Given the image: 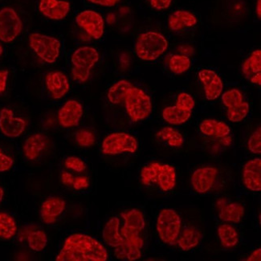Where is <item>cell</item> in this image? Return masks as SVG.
<instances>
[{"label":"cell","mask_w":261,"mask_h":261,"mask_svg":"<svg viewBox=\"0 0 261 261\" xmlns=\"http://www.w3.org/2000/svg\"><path fill=\"white\" fill-rule=\"evenodd\" d=\"M120 226L121 221L119 219L118 217H114L106 223L103 229L102 236L105 242L114 249L118 248L121 242Z\"/></svg>","instance_id":"4316f807"},{"label":"cell","mask_w":261,"mask_h":261,"mask_svg":"<svg viewBox=\"0 0 261 261\" xmlns=\"http://www.w3.org/2000/svg\"><path fill=\"white\" fill-rule=\"evenodd\" d=\"M198 19L195 14L186 10H178L169 15L168 27L174 33H179L197 24Z\"/></svg>","instance_id":"cb8c5ba5"},{"label":"cell","mask_w":261,"mask_h":261,"mask_svg":"<svg viewBox=\"0 0 261 261\" xmlns=\"http://www.w3.org/2000/svg\"><path fill=\"white\" fill-rule=\"evenodd\" d=\"M65 166L68 170H72L77 173L84 172L87 168L86 163L82 159L74 156L68 157L65 159Z\"/></svg>","instance_id":"74e56055"},{"label":"cell","mask_w":261,"mask_h":261,"mask_svg":"<svg viewBox=\"0 0 261 261\" xmlns=\"http://www.w3.org/2000/svg\"><path fill=\"white\" fill-rule=\"evenodd\" d=\"M243 182L247 189L254 192L261 190V159H253L244 165L242 173Z\"/></svg>","instance_id":"ffe728a7"},{"label":"cell","mask_w":261,"mask_h":261,"mask_svg":"<svg viewBox=\"0 0 261 261\" xmlns=\"http://www.w3.org/2000/svg\"><path fill=\"white\" fill-rule=\"evenodd\" d=\"M140 178L143 185L156 186L167 192L176 186V170L170 165L153 162L142 168Z\"/></svg>","instance_id":"3957f363"},{"label":"cell","mask_w":261,"mask_h":261,"mask_svg":"<svg viewBox=\"0 0 261 261\" xmlns=\"http://www.w3.org/2000/svg\"><path fill=\"white\" fill-rule=\"evenodd\" d=\"M156 137L170 147H182L184 143V138L182 134L172 127H164L157 133Z\"/></svg>","instance_id":"4dcf8cb0"},{"label":"cell","mask_w":261,"mask_h":261,"mask_svg":"<svg viewBox=\"0 0 261 261\" xmlns=\"http://www.w3.org/2000/svg\"><path fill=\"white\" fill-rule=\"evenodd\" d=\"M182 220L175 211L163 209L157 220V231L159 238L170 246L176 245L181 231Z\"/></svg>","instance_id":"ba28073f"},{"label":"cell","mask_w":261,"mask_h":261,"mask_svg":"<svg viewBox=\"0 0 261 261\" xmlns=\"http://www.w3.org/2000/svg\"><path fill=\"white\" fill-rule=\"evenodd\" d=\"M191 61L188 56L175 54L169 58L168 67L170 72L175 75H181L191 68Z\"/></svg>","instance_id":"d6a6232c"},{"label":"cell","mask_w":261,"mask_h":261,"mask_svg":"<svg viewBox=\"0 0 261 261\" xmlns=\"http://www.w3.org/2000/svg\"><path fill=\"white\" fill-rule=\"evenodd\" d=\"M222 102L227 108V118L234 123L241 122L249 114V104L239 89H229L222 94Z\"/></svg>","instance_id":"8fae6325"},{"label":"cell","mask_w":261,"mask_h":261,"mask_svg":"<svg viewBox=\"0 0 261 261\" xmlns=\"http://www.w3.org/2000/svg\"><path fill=\"white\" fill-rule=\"evenodd\" d=\"M244 76L253 85H261V50L252 51L242 65Z\"/></svg>","instance_id":"603a6c76"},{"label":"cell","mask_w":261,"mask_h":261,"mask_svg":"<svg viewBox=\"0 0 261 261\" xmlns=\"http://www.w3.org/2000/svg\"><path fill=\"white\" fill-rule=\"evenodd\" d=\"M168 40L163 35L150 31L138 36L135 51L139 59L153 61L163 55L168 48Z\"/></svg>","instance_id":"5b68a950"},{"label":"cell","mask_w":261,"mask_h":261,"mask_svg":"<svg viewBox=\"0 0 261 261\" xmlns=\"http://www.w3.org/2000/svg\"><path fill=\"white\" fill-rule=\"evenodd\" d=\"M29 247L34 252H41L47 246V237L43 230L30 231L27 237Z\"/></svg>","instance_id":"e575fe53"},{"label":"cell","mask_w":261,"mask_h":261,"mask_svg":"<svg viewBox=\"0 0 261 261\" xmlns=\"http://www.w3.org/2000/svg\"><path fill=\"white\" fill-rule=\"evenodd\" d=\"M109 253L101 243L90 236L75 233L65 240L57 261H106Z\"/></svg>","instance_id":"7a4b0ae2"},{"label":"cell","mask_w":261,"mask_h":261,"mask_svg":"<svg viewBox=\"0 0 261 261\" xmlns=\"http://www.w3.org/2000/svg\"><path fill=\"white\" fill-rule=\"evenodd\" d=\"M31 48L41 61L54 64L61 55V42L53 36L41 33H31L29 36Z\"/></svg>","instance_id":"52a82bcc"},{"label":"cell","mask_w":261,"mask_h":261,"mask_svg":"<svg viewBox=\"0 0 261 261\" xmlns=\"http://www.w3.org/2000/svg\"><path fill=\"white\" fill-rule=\"evenodd\" d=\"M8 74V70H0V95L4 94L6 91Z\"/></svg>","instance_id":"b9f144b4"},{"label":"cell","mask_w":261,"mask_h":261,"mask_svg":"<svg viewBox=\"0 0 261 261\" xmlns=\"http://www.w3.org/2000/svg\"><path fill=\"white\" fill-rule=\"evenodd\" d=\"M27 123L24 119L15 116L14 112L8 108L0 111V131L8 138H18L25 129Z\"/></svg>","instance_id":"5bb4252c"},{"label":"cell","mask_w":261,"mask_h":261,"mask_svg":"<svg viewBox=\"0 0 261 261\" xmlns=\"http://www.w3.org/2000/svg\"><path fill=\"white\" fill-rule=\"evenodd\" d=\"M217 175L218 170L215 167H203L197 169L191 175V186L196 193H206L214 186Z\"/></svg>","instance_id":"e0dca14e"},{"label":"cell","mask_w":261,"mask_h":261,"mask_svg":"<svg viewBox=\"0 0 261 261\" xmlns=\"http://www.w3.org/2000/svg\"><path fill=\"white\" fill-rule=\"evenodd\" d=\"M121 0H88V2L98 5V6L106 7V8H112L119 4Z\"/></svg>","instance_id":"60d3db41"},{"label":"cell","mask_w":261,"mask_h":261,"mask_svg":"<svg viewBox=\"0 0 261 261\" xmlns=\"http://www.w3.org/2000/svg\"><path fill=\"white\" fill-rule=\"evenodd\" d=\"M248 148L249 151L255 154L261 153V128L258 127L252 135L250 136L248 142Z\"/></svg>","instance_id":"8d00e7d4"},{"label":"cell","mask_w":261,"mask_h":261,"mask_svg":"<svg viewBox=\"0 0 261 261\" xmlns=\"http://www.w3.org/2000/svg\"><path fill=\"white\" fill-rule=\"evenodd\" d=\"M124 103L127 114L134 122L143 121L151 114L152 102L150 96L143 89L135 85L127 92Z\"/></svg>","instance_id":"8992f818"},{"label":"cell","mask_w":261,"mask_h":261,"mask_svg":"<svg viewBox=\"0 0 261 261\" xmlns=\"http://www.w3.org/2000/svg\"><path fill=\"white\" fill-rule=\"evenodd\" d=\"M15 219L6 212H0V239L10 241L17 232Z\"/></svg>","instance_id":"1f68e13d"},{"label":"cell","mask_w":261,"mask_h":261,"mask_svg":"<svg viewBox=\"0 0 261 261\" xmlns=\"http://www.w3.org/2000/svg\"><path fill=\"white\" fill-rule=\"evenodd\" d=\"M150 6L157 11H163L170 8L173 0H148Z\"/></svg>","instance_id":"ab89813d"},{"label":"cell","mask_w":261,"mask_h":261,"mask_svg":"<svg viewBox=\"0 0 261 261\" xmlns=\"http://www.w3.org/2000/svg\"><path fill=\"white\" fill-rule=\"evenodd\" d=\"M100 60V54L95 47L82 46L72 53L71 56V74L72 80L76 83L87 82L91 75L93 67Z\"/></svg>","instance_id":"277c9868"},{"label":"cell","mask_w":261,"mask_h":261,"mask_svg":"<svg viewBox=\"0 0 261 261\" xmlns=\"http://www.w3.org/2000/svg\"><path fill=\"white\" fill-rule=\"evenodd\" d=\"M261 259V249L258 248V249L255 250L251 255L248 256L247 260L248 261H259Z\"/></svg>","instance_id":"7bdbcfd3"},{"label":"cell","mask_w":261,"mask_h":261,"mask_svg":"<svg viewBox=\"0 0 261 261\" xmlns=\"http://www.w3.org/2000/svg\"><path fill=\"white\" fill-rule=\"evenodd\" d=\"M23 31V22L14 8L6 7L0 10V41L11 43Z\"/></svg>","instance_id":"7c38bea8"},{"label":"cell","mask_w":261,"mask_h":261,"mask_svg":"<svg viewBox=\"0 0 261 261\" xmlns=\"http://www.w3.org/2000/svg\"><path fill=\"white\" fill-rule=\"evenodd\" d=\"M202 239V234L199 229L195 227H186L178 236L177 244L182 251L188 252L199 245Z\"/></svg>","instance_id":"83f0119b"},{"label":"cell","mask_w":261,"mask_h":261,"mask_svg":"<svg viewBox=\"0 0 261 261\" xmlns=\"http://www.w3.org/2000/svg\"><path fill=\"white\" fill-rule=\"evenodd\" d=\"M45 85L51 97L55 100L63 98L70 89V83L68 76L64 72L59 71L47 73Z\"/></svg>","instance_id":"d6986e66"},{"label":"cell","mask_w":261,"mask_h":261,"mask_svg":"<svg viewBox=\"0 0 261 261\" xmlns=\"http://www.w3.org/2000/svg\"><path fill=\"white\" fill-rule=\"evenodd\" d=\"M199 129L205 136L220 139L231 134V129L227 124L216 119L203 120L199 125Z\"/></svg>","instance_id":"484cf974"},{"label":"cell","mask_w":261,"mask_h":261,"mask_svg":"<svg viewBox=\"0 0 261 261\" xmlns=\"http://www.w3.org/2000/svg\"><path fill=\"white\" fill-rule=\"evenodd\" d=\"M4 196V191L1 187H0V202H2Z\"/></svg>","instance_id":"bcb514c9"},{"label":"cell","mask_w":261,"mask_h":261,"mask_svg":"<svg viewBox=\"0 0 261 261\" xmlns=\"http://www.w3.org/2000/svg\"><path fill=\"white\" fill-rule=\"evenodd\" d=\"M48 145V138L42 134H34L27 138L23 146V154L28 160L38 159Z\"/></svg>","instance_id":"d4e9b609"},{"label":"cell","mask_w":261,"mask_h":261,"mask_svg":"<svg viewBox=\"0 0 261 261\" xmlns=\"http://www.w3.org/2000/svg\"><path fill=\"white\" fill-rule=\"evenodd\" d=\"M83 106L76 100H69L58 112V121L63 128H73L79 125L83 117Z\"/></svg>","instance_id":"9a60e30c"},{"label":"cell","mask_w":261,"mask_h":261,"mask_svg":"<svg viewBox=\"0 0 261 261\" xmlns=\"http://www.w3.org/2000/svg\"><path fill=\"white\" fill-rule=\"evenodd\" d=\"M75 141L82 147H91L96 142V136L89 129H80L75 135Z\"/></svg>","instance_id":"d590c367"},{"label":"cell","mask_w":261,"mask_h":261,"mask_svg":"<svg viewBox=\"0 0 261 261\" xmlns=\"http://www.w3.org/2000/svg\"><path fill=\"white\" fill-rule=\"evenodd\" d=\"M133 84L127 80H120L112 85L107 93L109 101L113 105L124 102L127 92L133 86Z\"/></svg>","instance_id":"f1b7e54d"},{"label":"cell","mask_w":261,"mask_h":261,"mask_svg":"<svg viewBox=\"0 0 261 261\" xmlns=\"http://www.w3.org/2000/svg\"><path fill=\"white\" fill-rule=\"evenodd\" d=\"M219 217L227 223H238L244 216V207L239 202L220 199L216 202Z\"/></svg>","instance_id":"7402d4cb"},{"label":"cell","mask_w":261,"mask_h":261,"mask_svg":"<svg viewBox=\"0 0 261 261\" xmlns=\"http://www.w3.org/2000/svg\"><path fill=\"white\" fill-rule=\"evenodd\" d=\"M221 139V142L223 144V145H225V146H229L230 144L231 143V138L230 137L227 136L224 137V138H220Z\"/></svg>","instance_id":"f6af8a7d"},{"label":"cell","mask_w":261,"mask_h":261,"mask_svg":"<svg viewBox=\"0 0 261 261\" xmlns=\"http://www.w3.org/2000/svg\"><path fill=\"white\" fill-rule=\"evenodd\" d=\"M39 11L43 16L54 21L65 19L70 12V3L66 0H40Z\"/></svg>","instance_id":"2e32d148"},{"label":"cell","mask_w":261,"mask_h":261,"mask_svg":"<svg viewBox=\"0 0 261 261\" xmlns=\"http://www.w3.org/2000/svg\"><path fill=\"white\" fill-rule=\"evenodd\" d=\"M195 106V100L191 95L181 93L178 95L174 106H168L163 110V119L170 125H182L191 118Z\"/></svg>","instance_id":"9c48e42d"},{"label":"cell","mask_w":261,"mask_h":261,"mask_svg":"<svg viewBox=\"0 0 261 261\" xmlns=\"http://www.w3.org/2000/svg\"><path fill=\"white\" fill-rule=\"evenodd\" d=\"M61 181L68 188L76 191H83L89 187V180L85 176H73L70 173L63 171L61 174Z\"/></svg>","instance_id":"836d02e7"},{"label":"cell","mask_w":261,"mask_h":261,"mask_svg":"<svg viewBox=\"0 0 261 261\" xmlns=\"http://www.w3.org/2000/svg\"><path fill=\"white\" fill-rule=\"evenodd\" d=\"M198 76L207 100H214L221 96L223 90V82L215 71L205 68L199 71Z\"/></svg>","instance_id":"ac0fdd59"},{"label":"cell","mask_w":261,"mask_h":261,"mask_svg":"<svg viewBox=\"0 0 261 261\" xmlns=\"http://www.w3.org/2000/svg\"><path fill=\"white\" fill-rule=\"evenodd\" d=\"M3 53H4V47L2 44H0V56L2 55Z\"/></svg>","instance_id":"7dc6e473"},{"label":"cell","mask_w":261,"mask_h":261,"mask_svg":"<svg viewBox=\"0 0 261 261\" xmlns=\"http://www.w3.org/2000/svg\"><path fill=\"white\" fill-rule=\"evenodd\" d=\"M76 23L91 38L100 40L105 33V19L102 15L93 10H85L76 16Z\"/></svg>","instance_id":"4fadbf2b"},{"label":"cell","mask_w":261,"mask_h":261,"mask_svg":"<svg viewBox=\"0 0 261 261\" xmlns=\"http://www.w3.org/2000/svg\"><path fill=\"white\" fill-rule=\"evenodd\" d=\"M217 231L222 247L231 248L237 246L239 243V233L235 227L225 223L218 227Z\"/></svg>","instance_id":"f546056e"},{"label":"cell","mask_w":261,"mask_h":261,"mask_svg":"<svg viewBox=\"0 0 261 261\" xmlns=\"http://www.w3.org/2000/svg\"><path fill=\"white\" fill-rule=\"evenodd\" d=\"M123 226H120L121 242L114 250L116 258L121 260L135 261L142 256L144 241L141 233L146 227V221L141 211L130 209L121 215Z\"/></svg>","instance_id":"6da1fadb"},{"label":"cell","mask_w":261,"mask_h":261,"mask_svg":"<svg viewBox=\"0 0 261 261\" xmlns=\"http://www.w3.org/2000/svg\"><path fill=\"white\" fill-rule=\"evenodd\" d=\"M255 14L257 15L258 18H261V0H257L256 4H255Z\"/></svg>","instance_id":"ee69618b"},{"label":"cell","mask_w":261,"mask_h":261,"mask_svg":"<svg viewBox=\"0 0 261 261\" xmlns=\"http://www.w3.org/2000/svg\"><path fill=\"white\" fill-rule=\"evenodd\" d=\"M66 202L60 197H50L42 203L40 216L42 221L46 224L56 223L58 218L65 212Z\"/></svg>","instance_id":"44dd1931"},{"label":"cell","mask_w":261,"mask_h":261,"mask_svg":"<svg viewBox=\"0 0 261 261\" xmlns=\"http://www.w3.org/2000/svg\"><path fill=\"white\" fill-rule=\"evenodd\" d=\"M13 159L7 155L6 153L3 151L0 148V172H5L11 170L13 167Z\"/></svg>","instance_id":"f35d334b"},{"label":"cell","mask_w":261,"mask_h":261,"mask_svg":"<svg viewBox=\"0 0 261 261\" xmlns=\"http://www.w3.org/2000/svg\"><path fill=\"white\" fill-rule=\"evenodd\" d=\"M138 143L136 138L127 133H112L105 138L101 150L106 155H118L123 153H135Z\"/></svg>","instance_id":"30bf717a"}]
</instances>
